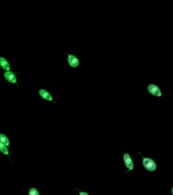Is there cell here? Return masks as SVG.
Masks as SVG:
<instances>
[{
  "label": "cell",
  "mask_w": 173,
  "mask_h": 195,
  "mask_svg": "<svg viewBox=\"0 0 173 195\" xmlns=\"http://www.w3.org/2000/svg\"><path fill=\"white\" fill-rule=\"evenodd\" d=\"M138 154H140L142 157V164H143V167L146 169V170L149 172L156 171L157 166L156 163L154 160H153L150 158L144 157L141 152L138 153Z\"/></svg>",
  "instance_id": "obj_1"
},
{
  "label": "cell",
  "mask_w": 173,
  "mask_h": 195,
  "mask_svg": "<svg viewBox=\"0 0 173 195\" xmlns=\"http://www.w3.org/2000/svg\"><path fill=\"white\" fill-rule=\"evenodd\" d=\"M147 89L148 92L153 96L162 98L164 99H165V98L162 96V91L161 90V89L156 84L150 83L148 85Z\"/></svg>",
  "instance_id": "obj_2"
},
{
  "label": "cell",
  "mask_w": 173,
  "mask_h": 195,
  "mask_svg": "<svg viewBox=\"0 0 173 195\" xmlns=\"http://www.w3.org/2000/svg\"><path fill=\"white\" fill-rule=\"evenodd\" d=\"M123 158L125 167L127 169V171H125V172L126 173L131 172L132 171L134 170V167H135V164H134V161L132 160V158L127 153H124L123 155Z\"/></svg>",
  "instance_id": "obj_3"
},
{
  "label": "cell",
  "mask_w": 173,
  "mask_h": 195,
  "mask_svg": "<svg viewBox=\"0 0 173 195\" xmlns=\"http://www.w3.org/2000/svg\"><path fill=\"white\" fill-rule=\"evenodd\" d=\"M68 57H67V61L70 67H72L73 68H78L80 65V60L76 56L70 54L69 53H66Z\"/></svg>",
  "instance_id": "obj_4"
},
{
  "label": "cell",
  "mask_w": 173,
  "mask_h": 195,
  "mask_svg": "<svg viewBox=\"0 0 173 195\" xmlns=\"http://www.w3.org/2000/svg\"><path fill=\"white\" fill-rule=\"evenodd\" d=\"M4 77L9 82L12 83H17V77L15 76V73L10 71H7L4 73Z\"/></svg>",
  "instance_id": "obj_5"
},
{
  "label": "cell",
  "mask_w": 173,
  "mask_h": 195,
  "mask_svg": "<svg viewBox=\"0 0 173 195\" xmlns=\"http://www.w3.org/2000/svg\"><path fill=\"white\" fill-rule=\"evenodd\" d=\"M39 94L44 99L47 100V101H53L52 95H51L50 94L48 91L45 90L44 89L40 90L39 91Z\"/></svg>",
  "instance_id": "obj_6"
},
{
  "label": "cell",
  "mask_w": 173,
  "mask_h": 195,
  "mask_svg": "<svg viewBox=\"0 0 173 195\" xmlns=\"http://www.w3.org/2000/svg\"><path fill=\"white\" fill-rule=\"evenodd\" d=\"M0 66L6 71L10 70V66L8 61L4 57H0Z\"/></svg>",
  "instance_id": "obj_7"
},
{
  "label": "cell",
  "mask_w": 173,
  "mask_h": 195,
  "mask_svg": "<svg viewBox=\"0 0 173 195\" xmlns=\"http://www.w3.org/2000/svg\"><path fill=\"white\" fill-rule=\"evenodd\" d=\"M0 141L6 146H9L10 142L9 139L5 135L3 134H0Z\"/></svg>",
  "instance_id": "obj_8"
},
{
  "label": "cell",
  "mask_w": 173,
  "mask_h": 195,
  "mask_svg": "<svg viewBox=\"0 0 173 195\" xmlns=\"http://www.w3.org/2000/svg\"><path fill=\"white\" fill-rule=\"evenodd\" d=\"M0 150L4 154L9 156L8 149L5 145L4 144H3L1 141H0Z\"/></svg>",
  "instance_id": "obj_9"
},
{
  "label": "cell",
  "mask_w": 173,
  "mask_h": 195,
  "mask_svg": "<svg viewBox=\"0 0 173 195\" xmlns=\"http://www.w3.org/2000/svg\"><path fill=\"white\" fill-rule=\"evenodd\" d=\"M29 195H39V193L36 188H31L29 190Z\"/></svg>",
  "instance_id": "obj_10"
},
{
  "label": "cell",
  "mask_w": 173,
  "mask_h": 195,
  "mask_svg": "<svg viewBox=\"0 0 173 195\" xmlns=\"http://www.w3.org/2000/svg\"><path fill=\"white\" fill-rule=\"evenodd\" d=\"M79 195H89V194L86 192H82L81 191V192H79Z\"/></svg>",
  "instance_id": "obj_11"
}]
</instances>
